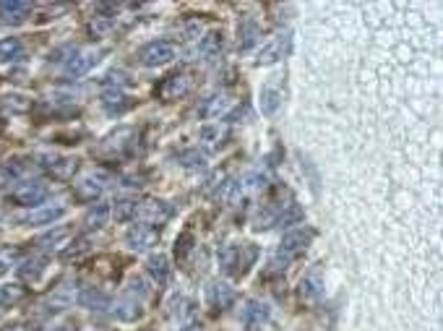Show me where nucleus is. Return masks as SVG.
Wrapping results in <instances>:
<instances>
[{"label": "nucleus", "instance_id": "6e6552de", "mask_svg": "<svg viewBox=\"0 0 443 331\" xmlns=\"http://www.w3.org/2000/svg\"><path fill=\"white\" fill-rule=\"evenodd\" d=\"M266 321H268V305L266 303H261V300H248V303L243 305L240 323L248 331L261 329V326H264Z\"/></svg>", "mask_w": 443, "mask_h": 331}, {"label": "nucleus", "instance_id": "5701e85b", "mask_svg": "<svg viewBox=\"0 0 443 331\" xmlns=\"http://www.w3.org/2000/svg\"><path fill=\"white\" fill-rule=\"evenodd\" d=\"M24 297H27V287H21V285L0 287V308H11V305L21 303Z\"/></svg>", "mask_w": 443, "mask_h": 331}, {"label": "nucleus", "instance_id": "58836bf2", "mask_svg": "<svg viewBox=\"0 0 443 331\" xmlns=\"http://www.w3.org/2000/svg\"><path fill=\"white\" fill-rule=\"evenodd\" d=\"M180 331H201V326H198V323H191V326H185V329Z\"/></svg>", "mask_w": 443, "mask_h": 331}, {"label": "nucleus", "instance_id": "39448f33", "mask_svg": "<svg viewBox=\"0 0 443 331\" xmlns=\"http://www.w3.org/2000/svg\"><path fill=\"white\" fill-rule=\"evenodd\" d=\"M175 60V47L170 42H151L141 50V63L146 68H159V65H167Z\"/></svg>", "mask_w": 443, "mask_h": 331}, {"label": "nucleus", "instance_id": "4c0bfd02", "mask_svg": "<svg viewBox=\"0 0 443 331\" xmlns=\"http://www.w3.org/2000/svg\"><path fill=\"white\" fill-rule=\"evenodd\" d=\"M53 331H76V323L63 321V323H57V326H53Z\"/></svg>", "mask_w": 443, "mask_h": 331}, {"label": "nucleus", "instance_id": "ddd939ff", "mask_svg": "<svg viewBox=\"0 0 443 331\" xmlns=\"http://www.w3.org/2000/svg\"><path fill=\"white\" fill-rule=\"evenodd\" d=\"M188 89H191V79L185 74H175V76H170V79H165V83L159 86V97L165 102H172V100L185 97Z\"/></svg>", "mask_w": 443, "mask_h": 331}, {"label": "nucleus", "instance_id": "6ab92c4d", "mask_svg": "<svg viewBox=\"0 0 443 331\" xmlns=\"http://www.w3.org/2000/svg\"><path fill=\"white\" fill-rule=\"evenodd\" d=\"M141 313H144V308H141V303L136 300V297H123L121 303L115 305V316L121 318V321H136V318H141Z\"/></svg>", "mask_w": 443, "mask_h": 331}, {"label": "nucleus", "instance_id": "72a5a7b5", "mask_svg": "<svg viewBox=\"0 0 443 331\" xmlns=\"http://www.w3.org/2000/svg\"><path fill=\"white\" fill-rule=\"evenodd\" d=\"M222 136H224V130H219V126H214V128H203V133H201V138L209 144V147L222 144Z\"/></svg>", "mask_w": 443, "mask_h": 331}, {"label": "nucleus", "instance_id": "1a4fd4ad", "mask_svg": "<svg viewBox=\"0 0 443 331\" xmlns=\"http://www.w3.org/2000/svg\"><path fill=\"white\" fill-rule=\"evenodd\" d=\"M97 60H100V53H97V50H81V53H74L71 60L65 63V74L79 79V76L89 74L94 65H97Z\"/></svg>", "mask_w": 443, "mask_h": 331}, {"label": "nucleus", "instance_id": "a878e982", "mask_svg": "<svg viewBox=\"0 0 443 331\" xmlns=\"http://www.w3.org/2000/svg\"><path fill=\"white\" fill-rule=\"evenodd\" d=\"M110 214L115 217V222H128L130 217H136V201L133 198H121V201H115Z\"/></svg>", "mask_w": 443, "mask_h": 331}, {"label": "nucleus", "instance_id": "aec40b11", "mask_svg": "<svg viewBox=\"0 0 443 331\" xmlns=\"http://www.w3.org/2000/svg\"><path fill=\"white\" fill-rule=\"evenodd\" d=\"M279 104H282V92H279L277 86H264L259 97L261 112H264V115H274Z\"/></svg>", "mask_w": 443, "mask_h": 331}, {"label": "nucleus", "instance_id": "423d86ee", "mask_svg": "<svg viewBox=\"0 0 443 331\" xmlns=\"http://www.w3.org/2000/svg\"><path fill=\"white\" fill-rule=\"evenodd\" d=\"M311 240H313V230H311V227H295V230H289L285 238H282V250H279V253L295 258L297 253H303V250L311 245Z\"/></svg>", "mask_w": 443, "mask_h": 331}, {"label": "nucleus", "instance_id": "c9c22d12", "mask_svg": "<svg viewBox=\"0 0 443 331\" xmlns=\"http://www.w3.org/2000/svg\"><path fill=\"white\" fill-rule=\"evenodd\" d=\"M191 232H185L183 238L177 240V245H175V250H177V256H185V253H188V250H191Z\"/></svg>", "mask_w": 443, "mask_h": 331}, {"label": "nucleus", "instance_id": "7ed1b4c3", "mask_svg": "<svg viewBox=\"0 0 443 331\" xmlns=\"http://www.w3.org/2000/svg\"><path fill=\"white\" fill-rule=\"evenodd\" d=\"M39 165L45 167L50 175L55 180H74V175L79 173V159L76 156H57V154H45Z\"/></svg>", "mask_w": 443, "mask_h": 331}, {"label": "nucleus", "instance_id": "b1692460", "mask_svg": "<svg viewBox=\"0 0 443 331\" xmlns=\"http://www.w3.org/2000/svg\"><path fill=\"white\" fill-rule=\"evenodd\" d=\"M232 100L230 97H224V94H219V97H212L209 100V104L201 110L203 118H219V115H227V110H230Z\"/></svg>", "mask_w": 443, "mask_h": 331}, {"label": "nucleus", "instance_id": "2eb2a0df", "mask_svg": "<svg viewBox=\"0 0 443 331\" xmlns=\"http://www.w3.org/2000/svg\"><path fill=\"white\" fill-rule=\"evenodd\" d=\"M102 188H104V183H102L100 177H97V175H86V177H81V180L74 185V196L79 198V201L89 203V201H94V198L102 194Z\"/></svg>", "mask_w": 443, "mask_h": 331}, {"label": "nucleus", "instance_id": "f8f14e48", "mask_svg": "<svg viewBox=\"0 0 443 331\" xmlns=\"http://www.w3.org/2000/svg\"><path fill=\"white\" fill-rule=\"evenodd\" d=\"M32 13V3L27 0H0V19L6 24H21Z\"/></svg>", "mask_w": 443, "mask_h": 331}, {"label": "nucleus", "instance_id": "c85d7f7f", "mask_svg": "<svg viewBox=\"0 0 443 331\" xmlns=\"http://www.w3.org/2000/svg\"><path fill=\"white\" fill-rule=\"evenodd\" d=\"M128 97H125V94L121 92V89H110V92H104V107H107V110H115V112H121V110H125V107H128Z\"/></svg>", "mask_w": 443, "mask_h": 331}, {"label": "nucleus", "instance_id": "cd10ccee", "mask_svg": "<svg viewBox=\"0 0 443 331\" xmlns=\"http://www.w3.org/2000/svg\"><path fill=\"white\" fill-rule=\"evenodd\" d=\"M42 271H45V258H42V256L29 258V261H24V264L19 266V274L24 276V279H32V282H34V279H37Z\"/></svg>", "mask_w": 443, "mask_h": 331}, {"label": "nucleus", "instance_id": "393cba45", "mask_svg": "<svg viewBox=\"0 0 443 331\" xmlns=\"http://www.w3.org/2000/svg\"><path fill=\"white\" fill-rule=\"evenodd\" d=\"M259 27L253 24V21H245L240 27V37H238V45H240V50L245 53V50H250V47L259 42Z\"/></svg>", "mask_w": 443, "mask_h": 331}, {"label": "nucleus", "instance_id": "2f4dec72", "mask_svg": "<svg viewBox=\"0 0 443 331\" xmlns=\"http://www.w3.org/2000/svg\"><path fill=\"white\" fill-rule=\"evenodd\" d=\"M86 253H89V240H76L74 245H71V248H65L63 250V258L65 261H71V258H81V256H86Z\"/></svg>", "mask_w": 443, "mask_h": 331}, {"label": "nucleus", "instance_id": "f704fd0d", "mask_svg": "<svg viewBox=\"0 0 443 331\" xmlns=\"http://www.w3.org/2000/svg\"><path fill=\"white\" fill-rule=\"evenodd\" d=\"M110 27H112V21L110 19H102V16H94V21H92V32L97 34V37H102V34H107L110 32Z\"/></svg>", "mask_w": 443, "mask_h": 331}, {"label": "nucleus", "instance_id": "ea45409f", "mask_svg": "<svg viewBox=\"0 0 443 331\" xmlns=\"http://www.w3.org/2000/svg\"><path fill=\"white\" fill-rule=\"evenodd\" d=\"M11 331H21V329H11Z\"/></svg>", "mask_w": 443, "mask_h": 331}, {"label": "nucleus", "instance_id": "7c9ffc66", "mask_svg": "<svg viewBox=\"0 0 443 331\" xmlns=\"http://www.w3.org/2000/svg\"><path fill=\"white\" fill-rule=\"evenodd\" d=\"M27 170H29V162H27V159H13V162H8V165L3 167V173L13 177L16 183H19L21 177L27 175Z\"/></svg>", "mask_w": 443, "mask_h": 331}, {"label": "nucleus", "instance_id": "dca6fc26", "mask_svg": "<svg viewBox=\"0 0 443 331\" xmlns=\"http://www.w3.org/2000/svg\"><path fill=\"white\" fill-rule=\"evenodd\" d=\"M65 214V206H47V209H32L29 214L21 217L24 224H53Z\"/></svg>", "mask_w": 443, "mask_h": 331}, {"label": "nucleus", "instance_id": "0eeeda50", "mask_svg": "<svg viewBox=\"0 0 443 331\" xmlns=\"http://www.w3.org/2000/svg\"><path fill=\"white\" fill-rule=\"evenodd\" d=\"M136 214H139L141 224L154 227V224H165V222L170 219L172 209H170L165 201H146V203H141V206H136Z\"/></svg>", "mask_w": 443, "mask_h": 331}, {"label": "nucleus", "instance_id": "bb28decb", "mask_svg": "<svg viewBox=\"0 0 443 331\" xmlns=\"http://www.w3.org/2000/svg\"><path fill=\"white\" fill-rule=\"evenodd\" d=\"M21 55V42L16 37L0 39V63H11Z\"/></svg>", "mask_w": 443, "mask_h": 331}, {"label": "nucleus", "instance_id": "c756f323", "mask_svg": "<svg viewBox=\"0 0 443 331\" xmlns=\"http://www.w3.org/2000/svg\"><path fill=\"white\" fill-rule=\"evenodd\" d=\"M19 248H0V276L6 274V271H8L11 266H13V264H16V261H19Z\"/></svg>", "mask_w": 443, "mask_h": 331}, {"label": "nucleus", "instance_id": "9d476101", "mask_svg": "<svg viewBox=\"0 0 443 331\" xmlns=\"http://www.w3.org/2000/svg\"><path fill=\"white\" fill-rule=\"evenodd\" d=\"M300 297L303 300H308V303H313V300H318L323 292V274H321V269L313 266L311 271H305L303 279H300Z\"/></svg>", "mask_w": 443, "mask_h": 331}, {"label": "nucleus", "instance_id": "473e14b6", "mask_svg": "<svg viewBox=\"0 0 443 331\" xmlns=\"http://www.w3.org/2000/svg\"><path fill=\"white\" fill-rule=\"evenodd\" d=\"M68 235H71V232L65 230V227H60V230H55V232H47V235H42V238H39V245H42V248H53L55 243L65 240Z\"/></svg>", "mask_w": 443, "mask_h": 331}, {"label": "nucleus", "instance_id": "9b49d317", "mask_svg": "<svg viewBox=\"0 0 443 331\" xmlns=\"http://www.w3.org/2000/svg\"><path fill=\"white\" fill-rule=\"evenodd\" d=\"M159 243V232L157 227H146V224H136L128 230V245L133 250H146L151 245Z\"/></svg>", "mask_w": 443, "mask_h": 331}, {"label": "nucleus", "instance_id": "f3484780", "mask_svg": "<svg viewBox=\"0 0 443 331\" xmlns=\"http://www.w3.org/2000/svg\"><path fill=\"white\" fill-rule=\"evenodd\" d=\"M79 303L83 308H89V311H104V308H110V297L104 292H100V290H94V287H86L79 295Z\"/></svg>", "mask_w": 443, "mask_h": 331}, {"label": "nucleus", "instance_id": "a211bd4d", "mask_svg": "<svg viewBox=\"0 0 443 331\" xmlns=\"http://www.w3.org/2000/svg\"><path fill=\"white\" fill-rule=\"evenodd\" d=\"M149 274L154 276V282L157 285H167V279H170V271H172V266H170V258L162 256V253H157V256L149 258Z\"/></svg>", "mask_w": 443, "mask_h": 331}, {"label": "nucleus", "instance_id": "f03ea898", "mask_svg": "<svg viewBox=\"0 0 443 331\" xmlns=\"http://www.w3.org/2000/svg\"><path fill=\"white\" fill-rule=\"evenodd\" d=\"M11 198L21 206H37L47 198V188L39 180H19L11 188Z\"/></svg>", "mask_w": 443, "mask_h": 331}, {"label": "nucleus", "instance_id": "412c9836", "mask_svg": "<svg viewBox=\"0 0 443 331\" xmlns=\"http://www.w3.org/2000/svg\"><path fill=\"white\" fill-rule=\"evenodd\" d=\"M110 219V206L107 203H94V209H89V214L83 217V224H86V230H100L104 227Z\"/></svg>", "mask_w": 443, "mask_h": 331}, {"label": "nucleus", "instance_id": "f257e3e1", "mask_svg": "<svg viewBox=\"0 0 443 331\" xmlns=\"http://www.w3.org/2000/svg\"><path fill=\"white\" fill-rule=\"evenodd\" d=\"M259 256V250L253 245H238V243H230L219 250V266L227 271V274L243 276L253 266V261Z\"/></svg>", "mask_w": 443, "mask_h": 331}, {"label": "nucleus", "instance_id": "4468645a", "mask_svg": "<svg viewBox=\"0 0 443 331\" xmlns=\"http://www.w3.org/2000/svg\"><path fill=\"white\" fill-rule=\"evenodd\" d=\"M235 300V290L230 285H224V282H212V285L206 287V303L212 305V308H227L232 305Z\"/></svg>", "mask_w": 443, "mask_h": 331}, {"label": "nucleus", "instance_id": "4be33fe9", "mask_svg": "<svg viewBox=\"0 0 443 331\" xmlns=\"http://www.w3.org/2000/svg\"><path fill=\"white\" fill-rule=\"evenodd\" d=\"M219 50H222V34L219 32H209V34L198 42V55H201L203 60H214V58H219Z\"/></svg>", "mask_w": 443, "mask_h": 331}, {"label": "nucleus", "instance_id": "20e7f679", "mask_svg": "<svg viewBox=\"0 0 443 331\" xmlns=\"http://www.w3.org/2000/svg\"><path fill=\"white\" fill-rule=\"evenodd\" d=\"M289 47H292V34H289V32H282V34H277V37L271 39L268 45L261 47V53H259V58H256V63H259V65L277 63V60H282V58L289 55Z\"/></svg>", "mask_w": 443, "mask_h": 331}, {"label": "nucleus", "instance_id": "e433bc0d", "mask_svg": "<svg viewBox=\"0 0 443 331\" xmlns=\"http://www.w3.org/2000/svg\"><path fill=\"white\" fill-rule=\"evenodd\" d=\"M188 159H191V162H185V167H203V156L201 154H188Z\"/></svg>", "mask_w": 443, "mask_h": 331}]
</instances>
